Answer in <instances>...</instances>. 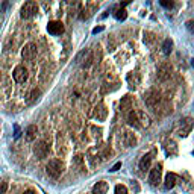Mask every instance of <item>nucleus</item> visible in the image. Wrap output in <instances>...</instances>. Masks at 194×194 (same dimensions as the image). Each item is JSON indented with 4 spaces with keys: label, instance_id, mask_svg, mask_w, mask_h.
<instances>
[{
    "label": "nucleus",
    "instance_id": "18",
    "mask_svg": "<svg viewBox=\"0 0 194 194\" xmlns=\"http://www.w3.org/2000/svg\"><path fill=\"white\" fill-rule=\"evenodd\" d=\"M171 47H173V41H171L170 38L164 40V43H162V53H164V55H170Z\"/></svg>",
    "mask_w": 194,
    "mask_h": 194
},
{
    "label": "nucleus",
    "instance_id": "12",
    "mask_svg": "<svg viewBox=\"0 0 194 194\" xmlns=\"http://www.w3.org/2000/svg\"><path fill=\"white\" fill-rule=\"evenodd\" d=\"M176 181H177V176L174 174V173H168L167 176H165V188L167 190H171V188H174V185H176Z\"/></svg>",
    "mask_w": 194,
    "mask_h": 194
},
{
    "label": "nucleus",
    "instance_id": "28",
    "mask_svg": "<svg viewBox=\"0 0 194 194\" xmlns=\"http://www.w3.org/2000/svg\"><path fill=\"white\" fill-rule=\"evenodd\" d=\"M103 31V26H99V27H94L92 29V34H99V32H102Z\"/></svg>",
    "mask_w": 194,
    "mask_h": 194
},
{
    "label": "nucleus",
    "instance_id": "20",
    "mask_svg": "<svg viewBox=\"0 0 194 194\" xmlns=\"http://www.w3.org/2000/svg\"><path fill=\"white\" fill-rule=\"evenodd\" d=\"M135 143H137V140L134 137V134L126 132V146H127V147H132V146H135Z\"/></svg>",
    "mask_w": 194,
    "mask_h": 194
},
{
    "label": "nucleus",
    "instance_id": "21",
    "mask_svg": "<svg viewBox=\"0 0 194 194\" xmlns=\"http://www.w3.org/2000/svg\"><path fill=\"white\" fill-rule=\"evenodd\" d=\"M127 82H129V85L134 88V87H137V83L140 82V79H138L137 73H130L129 76H127Z\"/></svg>",
    "mask_w": 194,
    "mask_h": 194
},
{
    "label": "nucleus",
    "instance_id": "10",
    "mask_svg": "<svg viewBox=\"0 0 194 194\" xmlns=\"http://www.w3.org/2000/svg\"><path fill=\"white\" fill-rule=\"evenodd\" d=\"M170 71H171V69L167 65V64L161 65L159 70H158V79L159 80H167L168 78H170Z\"/></svg>",
    "mask_w": 194,
    "mask_h": 194
},
{
    "label": "nucleus",
    "instance_id": "16",
    "mask_svg": "<svg viewBox=\"0 0 194 194\" xmlns=\"http://www.w3.org/2000/svg\"><path fill=\"white\" fill-rule=\"evenodd\" d=\"M150 162H152V156H150V155H144V156L141 158V161H140V170L141 171L149 170Z\"/></svg>",
    "mask_w": 194,
    "mask_h": 194
},
{
    "label": "nucleus",
    "instance_id": "1",
    "mask_svg": "<svg viewBox=\"0 0 194 194\" xmlns=\"http://www.w3.org/2000/svg\"><path fill=\"white\" fill-rule=\"evenodd\" d=\"M62 170H64V164H62V161L59 159H50L49 164L46 165L47 174L50 177H53V179H58L62 174Z\"/></svg>",
    "mask_w": 194,
    "mask_h": 194
},
{
    "label": "nucleus",
    "instance_id": "25",
    "mask_svg": "<svg viewBox=\"0 0 194 194\" xmlns=\"http://www.w3.org/2000/svg\"><path fill=\"white\" fill-rule=\"evenodd\" d=\"M82 156H76V158H74V164H76V165H78V167H79L80 170H83V165H82Z\"/></svg>",
    "mask_w": 194,
    "mask_h": 194
},
{
    "label": "nucleus",
    "instance_id": "3",
    "mask_svg": "<svg viewBox=\"0 0 194 194\" xmlns=\"http://www.w3.org/2000/svg\"><path fill=\"white\" fill-rule=\"evenodd\" d=\"M36 55H38V47L32 44V43L26 44L23 47V50H21V56H23L24 61H34Z\"/></svg>",
    "mask_w": 194,
    "mask_h": 194
},
{
    "label": "nucleus",
    "instance_id": "8",
    "mask_svg": "<svg viewBox=\"0 0 194 194\" xmlns=\"http://www.w3.org/2000/svg\"><path fill=\"white\" fill-rule=\"evenodd\" d=\"M144 102L147 103L149 106H155L156 103L159 102V94L158 91H155V90H150L144 94Z\"/></svg>",
    "mask_w": 194,
    "mask_h": 194
},
{
    "label": "nucleus",
    "instance_id": "29",
    "mask_svg": "<svg viewBox=\"0 0 194 194\" xmlns=\"http://www.w3.org/2000/svg\"><path fill=\"white\" fill-rule=\"evenodd\" d=\"M14 129H15V138H18V137H20V127L15 125V126H14Z\"/></svg>",
    "mask_w": 194,
    "mask_h": 194
},
{
    "label": "nucleus",
    "instance_id": "30",
    "mask_svg": "<svg viewBox=\"0 0 194 194\" xmlns=\"http://www.w3.org/2000/svg\"><path fill=\"white\" fill-rule=\"evenodd\" d=\"M187 27H188L190 31H193V21H188V23H187Z\"/></svg>",
    "mask_w": 194,
    "mask_h": 194
},
{
    "label": "nucleus",
    "instance_id": "11",
    "mask_svg": "<svg viewBox=\"0 0 194 194\" xmlns=\"http://www.w3.org/2000/svg\"><path fill=\"white\" fill-rule=\"evenodd\" d=\"M106 191H108V183L105 181H100L92 187V194H106Z\"/></svg>",
    "mask_w": 194,
    "mask_h": 194
},
{
    "label": "nucleus",
    "instance_id": "17",
    "mask_svg": "<svg viewBox=\"0 0 194 194\" xmlns=\"http://www.w3.org/2000/svg\"><path fill=\"white\" fill-rule=\"evenodd\" d=\"M138 123H140V127H147L150 125V118L144 112L138 111Z\"/></svg>",
    "mask_w": 194,
    "mask_h": 194
},
{
    "label": "nucleus",
    "instance_id": "26",
    "mask_svg": "<svg viewBox=\"0 0 194 194\" xmlns=\"http://www.w3.org/2000/svg\"><path fill=\"white\" fill-rule=\"evenodd\" d=\"M8 190V182H2L0 183V194H5Z\"/></svg>",
    "mask_w": 194,
    "mask_h": 194
},
{
    "label": "nucleus",
    "instance_id": "15",
    "mask_svg": "<svg viewBox=\"0 0 194 194\" xmlns=\"http://www.w3.org/2000/svg\"><path fill=\"white\" fill-rule=\"evenodd\" d=\"M36 134H38L36 126L35 125L27 126V129H26V140H27V141H34L35 138H36Z\"/></svg>",
    "mask_w": 194,
    "mask_h": 194
},
{
    "label": "nucleus",
    "instance_id": "24",
    "mask_svg": "<svg viewBox=\"0 0 194 194\" xmlns=\"http://www.w3.org/2000/svg\"><path fill=\"white\" fill-rule=\"evenodd\" d=\"M159 3H161V6H164V8H167V9H171L173 5H174L173 2H167V0H161Z\"/></svg>",
    "mask_w": 194,
    "mask_h": 194
},
{
    "label": "nucleus",
    "instance_id": "27",
    "mask_svg": "<svg viewBox=\"0 0 194 194\" xmlns=\"http://www.w3.org/2000/svg\"><path fill=\"white\" fill-rule=\"evenodd\" d=\"M120 168H121V162H117V164H115V165L109 171H111V173H115V171H118Z\"/></svg>",
    "mask_w": 194,
    "mask_h": 194
},
{
    "label": "nucleus",
    "instance_id": "19",
    "mask_svg": "<svg viewBox=\"0 0 194 194\" xmlns=\"http://www.w3.org/2000/svg\"><path fill=\"white\" fill-rule=\"evenodd\" d=\"M126 17H127V12H126L125 8H120V9H117V11H115V18H117L118 21H123V20H126Z\"/></svg>",
    "mask_w": 194,
    "mask_h": 194
},
{
    "label": "nucleus",
    "instance_id": "23",
    "mask_svg": "<svg viewBox=\"0 0 194 194\" xmlns=\"http://www.w3.org/2000/svg\"><path fill=\"white\" fill-rule=\"evenodd\" d=\"M115 194H127V188H126L125 185H117L114 190Z\"/></svg>",
    "mask_w": 194,
    "mask_h": 194
},
{
    "label": "nucleus",
    "instance_id": "6",
    "mask_svg": "<svg viewBox=\"0 0 194 194\" xmlns=\"http://www.w3.org/2000/svg\"><path fill=\"white\" fill-rule=\"evenodd\" d=\"M149 182L152 187H156L158 183L161 182V165H156L150 170V174H149Z\"/></svg>",
    "mask_w": 194,
    "mask_h": 194
},
{
    "label": "nucleus",
    "instance_id": "4",
    "mask_svg": "<svg viewBox=\"0 0 194 194\" xmlns=\"http://www.w3.org/2000/svg\"><path fill=\"white\" fill-rule=\"evenodd\" d=\"M27 69L24 67V65H17L15 69H14V71H12V78H14V80L15 82H18V83H23V82H26L27 80Z\"/></svg>",
    "mask_w": 194,
    "mask_h": 194
},
{
    "label": "nucleus",
    "instance_id": "13",
    "mask_svg": "<svg viewBox=\"0 0 194 194\" xmlns=\"http://www.w3.org/2000/svg\"><path fill=\"white\" fill-rule=\"evenodd\" d=\"M127 123L134 127H140L138 123V111H129L127 112Z\"/></svg>",
    "mask_w": 194,
    "mask_h": 194
},
{
    "label": "nucleus",
    "instance_id": "22",
    "mask_svg": "<svg viewBox=\"0 0 194 194\" xmlns=\"http://www.w3.org/2000/svg\"><path fill=\"white\" fill-rule=\"evenodd\" d=\"M40 96H41L40 90H36V88H35V90H32L31 94H29V100H31V102H35V100H38V99H40Z\"/></svg>",
    "mask_w": 194,
    "mask_h": 194
},
{
    "label": "nucleus",
    "instance_id": "2",
    "mask_svg": "<svg viewBox=\"0 0 194 194\" xmlns=\"http://www.w3.org/2000/svg\"><path fill=\"white\" fill-rule=\"evenodd\" d=\"M36 12H38V5L35 2H26L21 6L20 15H21V18H32Z\"/></svg>",
    "mask_w": 194,
    "mask_h": 194
},
{
    "label": "nucleus",
    "instance_id": "5",
    "mask_svg": "<svg viewBox=\"0 0 194 194\" xmlns=\"http://www.w3.org/2000/svg\"><path fill=\"white\" fill-rule=\"evenodd\" d=\"M34 153L38 159L46 158L47 153H49V144H47L46 141H38V143L34 146Z\"/></svg>",
    "mask_w": 194,
    "mask_h": 194
},
{
    "label": "nucleus",
    "instance_id": "31",
    "mask_svg": "<svg viewBox=\"0 0 194 194\" xmlns=\"http://www.w3.org/2000/svg\"><path fill=\"white\" fill-rule=\"evenodd\" d=\"M24 194H35V193H34V191H31V190H29V191H26Z\"/></svg>",
    "mask_w": 194,
    "mask_h": 194
},
{
    "label": "nucleus",
    "instance_id": "7",
    "mask_svg": "<svg viewBox=\"0 0 194 194\" xmlns=\"http://www.w3.org/2000/svg\"><path fill=\"white\" fill-rule=\"evenodd\" d=\"M47 31H49V34L52 35H61L64 32V24L61 21H49Z\"/></svg>",
    "mask_w": 194,
    "mask_h": 194
},
{
    "label": "nucleus",
    "instance_id": "14",
    "mask_svg": "<svg viewBox=\"0 0 194 194\" xmlns=\"http://www.w3.org/2000/svg\"><path fill=\"white\" fill-rule=\"evenodd\" d=\"M130 108H132V100L129 96H125L120 102V109H121V112H129Z\"/></svg>",
    "mask_w": 194,
    "mask_h": 194
},
{
    "label": "nucleus",
    "instance_id": "9",
    "mask_svg": "<svg viewBox=\"0 0 194 194\" xmlns=\"http://www.w3.org/2000/svg\"><path fill=\"white\" fill-rule=\"evenodd\" d=\"M106 115H108V109H106V106H105L103 103H99V105L94 108V118L99 120V121H103V120L106 118Z\"/></svg>",
    "mask_w": 194,
    "mask_h": 194
}]
</instances>
